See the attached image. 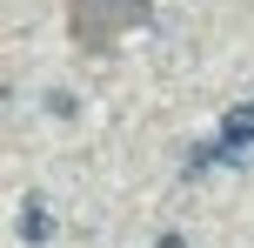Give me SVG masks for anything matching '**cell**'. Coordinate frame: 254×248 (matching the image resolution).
Listing matches in <instances>:
<instances>
[{"instance_id": "cell-1", "label": "cell", "mask_w": 254, "mask_h": 248, "mask_svg": "<svg viewBox=\"0 0 254 248\" xmlns=\"http://www.w3.org/2000/svg\"><path fill=\"white\" fill-rule=\"evenodd\" d=\"M221 148H228L234 161L254 155V101H234L228 114H221Z\"/></svg>"}, {"instance_id": "cell-2", "label": "cell", "mask_w": 254, "mask_h": 248, "mask_svg": "<svg viewBox=\"0 0 254 248\" xmlns=\"http://www.w3.org/2000/svg\"><path fill=\"white\" fill-rule=\"evenodd\" d=\"M54 235V208L40 195H27V208H20V242H47Z\"/></svg>"}, {"instance_id": "cell-3", "label": "cell", "mask_w": 254, "mask_h": 248, "mask_svg": "<svg viewBox=\"0 0 254 248\" xmlns=\"http://www.w3.org/2000/svg\"><path fill=\"white\" fill-rule=\"evenodd\" d=\"M161 248H181V235H161Z\"/></svg>"}]
</instances>
